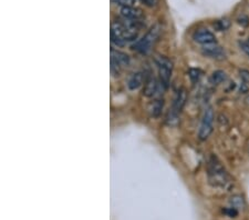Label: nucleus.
Segmentation results:
<instances>
[{
	"mask_svg": "<svg viewBox=\"0 0 249 220\" xmlns=\"http://www.w3.org/2000/svg\"><path fill=\"white\" fill-rule=\"evenodd\" d=\"M208 178L214 187L227 188L231 185V180L226 170L216 157H212L208 162Z\"/></svg>",
	"mask_w": 249,
	"mask_h": 220,
	"instance_id": "f257e3e1",
	"label": "nucleus"
},
{
	"mask_svg": "<svg viewBox=\"0 0 249 220\" xmlns=\"http://www.w3.org/2000/svg\"><path fill=\"white\" fill-rule=\"evenodd\" d=\"M144 81V76L142 73H136L134 75H132V77L130 78L127 82V87L130 90H135L142 86V83Z\"/></svg>",
	"mask_w": 249,
	"mask_h": 220,
	"instance_id": "9b49d317",
	"label": "nucleus"
},
{
	"mask_svg": "<svg viewBox=\"0 0 249 220\" xmlns=\"http://www.w3.org/2000/svg\"><path fill=\"white\" fill-rule=\"evenodd\" d=\"M239 46L249 56V43L248 42H239Z\"/></svg>",
	"mask_w": 249,
	"mask_h": 220,
	"instance_id": "412c9836",
	"label": "nucleus"
},
{
	"mask_svg": "<svg viewBox=\"0 0 249 220\" xmlns=\"http://www.w3.org/2000/svg\"><path fill=\"white\" fill-rule=\"evenodd\" d=\"M193 39L200 45H211V43L216 42V37L212 31L207 29H198L193 34Z\"/></svg>",
	"mask_w": 249,
	"mask_h": 220,
	"instance_id": "6e6552de",
	"label": "nucleus"
},
{
	"mask_svg": "<svg viewBox=\"0 0 249 220\" xmlns=\"http://www.w3.org/2000/svg\"><path fill=\"white\" fill-rule=\"evenodd\" d=\"M200 75H202V71H200L199 69H191L190 70V78L192 79L193 82L197 81L200 77Z\"/></svg>",
	"mask_w": 249,
	"mask_h": 220,
	"instance_id": "f3484780",
	"label": "nucleus"
},
{
	"mask_svg": "<svg viewBox=\"0 0 249 220\" xmlns=\"http://www.w3.org/2000/svg\"><path fill=\"white\" fill-rule=\"evenodd\" d=\"M225 80H226V74H225L223 70L214 71L210 78V81L213 85H219V83L224 82Z\"/></svg>",
	"mask_w": 249,
	"mask_h": 220,
	"instance_id": "f8f14e48",
	"label": "nucleus"
},
{
	"mask_svg": "<svg viewBox=\"0 0 249 220\" xmlns=\"http://www.w3.org/2000/svg\"><path fill=\"white\" fill-rule=\"evenodd\" d=\"M230 205H231V207L235 208V209H237V210L243 209V208L245 207V199L243 196L234 195L230 199Z\"/></svg>",
	"mask_w": 249,
	"mask_h": 220,
	"instance_id": "ddd939ff",
	"label": "nucleus"
},
{
	"mask_svg": "<svg viewBox=\"0 0 249 220\" xmlns=\"http://www.w3.org/2000/svg\"><path fill=\"white\" fill-rule=\"evenodd\" d=\"M186 99H187L186 90L184 89V88H180L178 93H176L174 101H173V106L167 116V122L170 123V125H175V123L178 121V116L180 114V111L183 110L184 106H185Z\"/></svg>",
	"mask_w": 249,
	"mask_h": 220,
	"instance_id": "7ed1b4c3",
	"label": "nucleus"
},
{
	"mask_svg": "<svg viewBox=\"0 0 249 220\" xmlns=\"http://www.w3.org/2000/svg\"><path fill=\"white\" fill-rule=\"evenodd\" d=\"M215 115L214 110L212 107H208L205 109L202 122H200L199 131H198V138L200 140H206L210 137L211 134L213 133V123H214Z\"/></svg>",
	"mask_w": 249,
	"mask_h": 220,
	"instance_id": "39448f33",
	"label": "nucleus"
},
{
	"mask_svg": "<svg viewBox=\"0 0 249 220\" xmlns=\"http://www.w3.org/2000/svg\"><path fill=\"white\" fill-rule=\"evenodd\" d=\"M162 108H163V100H160V99L155 100L151 108L152 116H153V117H159L160 115V111H162Z\"/></svg>",
	"mask_w": 249,
	"mask_h": 220,
	"instance_id": "4468645a",
	"label": "nucleus"
},
{
	"mask_svg": "<svg viewBox=\"0 0 249 220\" xmlns=\"http://www.w3.org/2000/svg\"><path fill=\"white\" fill-rule=\"evenodd\" d=\"M130 65V57L122 51L111 49V71L114 76H119L122 67H127Z\"/></svg>",
	"mask_w": 249,
	"mask_h": 220,
	"instance_id": "423d86ee",
	"label": "nucleus"
},
{
	"mask_svg": "<svg viewBox=\"0 0 249 220\" xmlns=\"http://www.w3.org/2000/svg\"><path fill=\"white\" fill-rule=\"evenodd\" d=\"M156 91H158V81L154 77H150L145 81V86L143 89V95L145 97H153Z\"/></svg>",
	"mask_w": 249,
	"mask_h": 220,
	"instance_id": "9d476101",
	"label": "nucleus"
},
{
	"mask_svg": "<svg viewBox=\"0 0 249 220\" xmlns=\"http://www.w3.org/2000/svg\"><path fill=\"white\" fill-rule=\"evenodd\" d=\"M156 66L159 68V75H160V82L164 88H167L168 85H170L171 81V76H172V71H173V62L170 59L164 57V56H159L156 58Z\"/></svg>",
	"mask_w": 249,
	"mask_h": 220,
	"instance_id": "20e7f679",
	"label": "nucleus"
},
{
	"mask_svg": "<svg viewBox=\"0 0 249 220\" xmlns=\"http://www.w3.org/2000/svg\"><path fill=\"white\" fill-rule=\"evenodd\" d=\"M223 213H224L225 215H227L228 217L235 218L236 216L238 215V210L235 209V208H232V207H230V208H226V209H224Z\"/></svg>",
	"mask_w": 249,
	"mask_h": 220,
	"instance_id": "a211bd4d",
	"label": "nucleus"
},
{
	"mask_svg": "<svg viewBox=\"0 0 249 220\" xmlns=\"http://www.w3.org/2000/svg\"><path fill=\"white\" fill-rule=\"evenodd\" d=\"M231 26V21L228 19H223V20H217V21L214 22V27L217 29L218 31H224L230 28Z\"/></svg>",
	"mask_w": 249,
	"mask_h": 220,
	"instance_id": "2eb2a0df",
	"label": "nucleus"
},
{
	"mask_svg": "<svg viewBox=\"0 0 249 220\" xmlns=\"http://www.w3.org/2000/svg\"><path fill=\"white\" fill-rule=\"evenodd\" d=\"M240 78L244 80V82L249 83V71L247 70H240Z\"/></svg>",
	"mask_w": 249,
	"mask_h": 220,
	"instance_id": "6ab92c4d",
	"label": "nucleus"
},
{
	"mask_svg": "<svg viewBox=\"0 0 249 220\" xmlns=\"http://www.w3.org/2000/svg\"><path fill=\"white\" fill-rule=\"evenodd\" d=\"M143 1L148 6H154L155 5V0H143Z\"/></svg>",
	"mask_w": 249,
	"mask_h": 220,
	"instance_id": "4be33fe9",
	"label": "nucleus"
},
{
	"mask_svg": "<svg viewBox=\"0 0 249 220\" xmlns=\"http://www.w3.org/2000/svg\"><path fill=\"white\" fill-rule=\"evenodd\" d=\"M114 3L119 6H122V7H131L134 5L135 0H112Z\"/></svg>",
	"mask_w": 249,
	"mask_h": 220,
	"instance_id": "dca6fc26",
	"label": "nucleus"
},
{
	"mask_svg": "<svg viewBox=\"0 0 249 220\" xmlns=\"http://www.w3.org/2000/svg\"><path fill=\"white\" fill-rule=\"evenodd\" d=\"M160 30H162V28H160L159 23H156V25H154L150 30L147 31L143 38H141L134 43L133 49L139 51L141 54L148 53V51L151 50L152 46H153L156 42V40L159 39L160 35Z\"/></svg>",
	"mask_w": 249,
	"mask_h": 220,
	"instance_id": "f03ea898",
	"label": "nucleus"
},
{
	"mask_svg": "<svg viewBox=\"0 0 249 220\" xmlns=\"http://www.w3.org/2000/svg\"><path fill=\"white\" fill-rule=\"evenodd\" d=\"M238 23L244 27H247L249 25V19L246 16H242V18L238 19Z\"/></svg>",
	"mask_w": 249,
	"mask_h": 220,
	"instance_id": "aec40b11",
	"label": "nucleus"
},
{
	"mask_svg": "<svg viewBox=\"0 0 249 220\" xmlns=\"http://www.w3.org/2000/svg\"><path fill=\"white\" fill-rule=\"evenodd\" d=\"M121 15L124 19L128 20H141L143 18V11L139 8L131 7H122Z\"/></svg>",
	"mask_w": 249,
	"mask_h": 220,
	"instance_id": "1a4fd4ad",
	"label": "nucleus"
},
{
	"mask_svg": "<svg viewBox=\"0 0 249 220\" xmlns=\"http://www.w3.org/2000/svg\"><path fill=\"white\" fill-rule=\"evenodd\" d=\"M202 53H203L204 56H206V57L214 58V59H217V60H222V59H225V57H226L225 50L219 45H217V42L211 43V45L203 46Z\"/></svg>",
	"mask_w": 249,
	"mask_h": 220,
	"instance_id": "0eeeda50",
	"label": "nucleus"
}]
</instances>
